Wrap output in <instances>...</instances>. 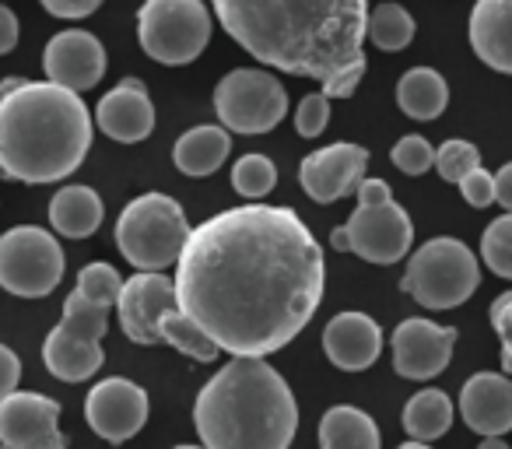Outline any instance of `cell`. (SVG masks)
Here are the masks:
<instances>
[{
	"instance_id": "1",
	"label": "cell",
	"mask_w": 512,
	"mask_h": 449,
	"mask_svg": "<svg viewBox=\"0 0 512 449\" xmlns=\"http://www.w3.org/2000/svg\"><path fill=\"white\" fill-rule=\"evenodd\" d=\"M327 260L292 207L242 204L190 229L176 302L232 358H267L316 316Z\"/></svg>"
},
{
	"instance_id": "2",
	"label": "cell",
	"mask_w": 512,
	"mask_h": 449,
	"mask_svg": "<svg viewBox=\"0 0 512 449\" xmlns=\"http://www.w3.org/2000/svg\"><path fill=\"white\" fill-rule=\"evenodd\" d=\"M221 29L264 67L351 99L365 74L369 0H211Z\"/></svg>"
},
{
	"instance_id": "3",
	"label": "cell",
	"mask_w": 512,
	"mask_h": 449,
	"mask_svg": "<svg viewBox=\"0 0 512 449\" xmlns=\"http://www.w3.org/2000/svg\"><path fill=\"white\" fill-rule=\"evenodd\" d=\"M95 123L78 92L53 81H0V179L57 183L92 151Z\"/></svg>"
},
{
	"instance_id": "4",
	"label": "cell",
	"mask_w": 512,
	"mask_h": 449,
	"mask_svg": "<svg viewBox=\"0 0 512 449\" xmlns=\"http://www.w3.org/2000/svg\"><path fill=\"white\" fill-rule=\"evenodd\" d=\"M193 425L204 449H288L299 432V404L264 358H232L197 393Z\"/></svg>"
},
{
	"instance_id": "5",
	"label": "cell",
	"mask_w": 512,
	"mask_h": 449,
	"mask_svg": "<svg viewBox=\"0 0 512 449\" xmlns=\"http://www.w3.org/2000/svg\"><path fill=\"white\" fill-rule=\"evenodd\" d=\"M190 239L183 207L165 193H141L116 221V246L134 271H165L179 264Z\"/></svg>"
},
{
	"instance_id": "6",
	"label": "cell",
	"mask_w": 512,
	"mask_h": 449,
	"mask_svg": "<svg viewBox=\"0 0 512 449\" xmlns=\"http://www.w3.org/2000/svg\"><path fill=\"white\" fill-rule=\"evenodd\" d=\"M481 285V267L477 257L453 236L428 239L411 253L400 288L418 302L421 309H456L470 299Z\"/></svg>"
},
{
	"instance_id": "7",
	"label": "cell",
	"mask_w": 512,
	"mask_h": 449,
	"mask_svg": "<svg viewBox=\"0 0 512 449\" xmlns=\"http://www.w3.org/2000/svg\"><path fill=\"white\" fill-rule=\"evenodd\" d=\"M109 330V309L71 292L64 302V320L46 334L43 365L60 383H85L102 369V337Z\"/></svg>"
},
{
	"instance_id": "8",
	"label": "cell",
	"mask_w": 512,
	"mask_h": 449,
	"mask_svg": "<svg viewBox=\"0 0 512 449\" xmlns=\"http://www.w3.org/2000/svg\"><path fill=\"white\" fill-rule=\"evenodd\" d=\"M137 39L158 64H193L211 43V11L204 0H144L137 11Z\"/></svg>"
},
{
	"instance_id": "9",
	"label": "cell",
	"mask_w": 512,
	"mask_h": 449,
	"mask_svg": "<svg viewBox=\"0 0 512 449\" xmlns=\"http://www.w3.org/2000/svg\"><path fill=\"white\" fill-rule=\"evenodd\" d=\"M64 250L39 225H18L0 236V288L18 299H46L64 281Z\"/></svg>"
},
{
	"instance_id": "10",
	"label": "cell",
	"mask_w": 512,
	"mask_h": 449,
	"mask_svg": "<svg viewBox=\"0 0 512 449\" xmlns=\"http://www.w3.org/2000/svg\"><path fill=\"white\" fill-rule=\"evenodd\" d=\"M214 113L228 134H271L288 116V92L274 74L235 67L214 88Z\"/></svg>"
},
{
	"instance_id": "11",
	"label": "cell",
	"mask_w": 512,
	"mask_h": 449,
	"mask_svg": "<svg viewBox=\"0 0 512 449\" xmlns=\"http://www.w3.org/2000/svg\"><path fill=\"white\" fill-rule=\"evenodd\" d=\"M334 250L358 253L369 264H397L411 253L414 243V225L411 214L397 204V200H383V204H358L351 218L330 236Z\"/></svg>"
},
{
	"instance_id": "12",
	"label": "cell",
	"mask_w": 512,
	"mask_h": 449,
	"mask_svg": "<svg viewBox=\"0 0 512 449\" xmlns=\"http://www.w3.org/2000/svg\"><path fill=\"white\" fill-rule=\"evenodd\" d=\"M0 446L8 449H67L60 432V404L46 393L15 390L0 400Z\"/></svg>"
},
{
	"instance_id": "13",
	"label": "cell",
	"mask_w": 512,
	"mask_h": 449,
	"mask_svg": "<svg viewBox=\"0 0 512 449\" xmlns=\"http://www.w3.org/2000/svg\"><path fill=\"white\" fill-rule=\"evenodd\" d=\"M148 411H151L148 393H144L134 379H123V376L102 379L85 397L88 428H92L99 439L113 442V446L134 439L144 428V421H148Z\"/></svg>"
},
{
	"instance_id": "14",
	"label": "cell",
	"mask_w": 512,
	"mask_h": 449,
	"mask_svg": "<svg viewBox=\"0 0 512 449\" xmlns=\"http://www.w3.org/2000/svg\"><path fill=\"white\" fill-rule=\"evenodd\" d=\"M120 327L134 344H158L162 320L179 309L176 278H165L162 271H134V278L123 281L120 292Z\"/></svg>"
},
{
	"instance_id": "15",
	"label": "cell",
	"mask_w": 512,
	"mask_h": 449,
	"mask_svg": "<svg viewBox=\"0 0 512 449\" xmlns=\"http://www.w3.org/2000/svg\"><path fill=\"white\" fill-rule=\"evenodd\" d=\"M365 169H369V151L362 144L337 141L302 158L299 186L316 204H334V200L358 190V183L365 179Z\"/></svg>"
},
{
	"instance_id": "16",
	"label": "cell",
	"mask_w": 512,
	"mask_h": 449,
	"mask_svg": "<svg viewBox=\"0 0 512 449\" xmlns=\"http://www.w3.org/2000/svg\"><path fill=\"white\" fill-rule=\"evenodd\" d=\"M393 344V369L404 379H435L446 372L449 358L456 348V330L439 327L432 320L411 316L390 337Z\"/></svg>"
},
{
	"instance_id": "17",
	"label": "cell",
	"mask_w": 512,
	"mask_h": 449,
	"mask_svg": "<svg viewBox=\"0 0 512 449\" xmlns=\"http://www.w3.org/2000/svg\"><path fill=\"white\" fill-rule=\"evenodd\" d=\"M43 71L46 81L64 85L71 92H88L106 74V50L102 43L85 29H67L46 43L43 50Z\"/></svg>"
},
{
	"instance_id": "18",
	"label": "cell",
	"mask_w": 512,
	"mask_h": 449,
	"mask_svg": "<svg viewBox=\"0 0 512 449\" xmlns=\"http://www.w3.org/2000/svg\"><path fill=\"white\" fill-rule=\"evenodd\" d=\"M95 123L106 137L120 144L148 141L155 130V106L141 78H123L116 88H109L95 106Z\"/></svg>"
},
{
	"instance_id": "19",
	"label": "cell",
	"mask_w": 512,
	"mask_h": 449,
	"mask_svg": "<svg viewBox=\"0 0 512 449\" xmlns=\"http://www.w3.org/2000/svg\"><path fill=\"white\" fill-rule=\"evenodd\" d=\"M460 418L481 439L512 432V379L505 372H474L460 390Z\"/></svg>"
},
{
	"instance_id": "20",
	"label": "cell",
	"mask_w": 512,
	"mask_h": 449,
	"mask_svg": "<svg viewBox=\"0 0 512 449\" xmlns=\"http://www.w3.org/2000/svg\"><path fill=\"white\" fill-rule=\"evenodd\" d=\"M323 351L344 372H365L383 355V330L365 313H337L323 327Z\"/></svg>"
},
{
	"instance_id": "21",
	"label": "cell",
	"mask_w": 512,
	"mask_h": 449,
	"mask_svg": "<svg viewBox=\"0 0 512 449\" xmlns=\"http://www.w3.org/2000/svg\"><path fill=\"white\" fill-rule=\"evenodd\" d=\"M470 46L498 74H512V0H477L470 11Z\"/></svg>"
},
{
	"instance_id": "22",
	"label": "cell",
	"mask_w": 512,
	"mask_h": 449,
	"mask_svg": "<svg viewBox=\"0 0 512 449\" xmlns=\"http://www.w3.org/2000/svg\"><path fill=\"white\" fill-rule=\"evenodd\" d=\"M102 218H106V207H102V197L92 186L71 183L53 193V200H50V225L57 236L88 239L99 232Z\"/></svg>"
},
{
	"instance_id": "23",
	"label": "cell",
	"mask_w": 512,
	"mask_h": 449,
	"mask_svg": "<svg viewBox=\"0 0 512 449\" xmlns=\"http://www.w3.org/2000/svg\"><path fill=\"white\" fill-rule=\"evenodd\" d=\"M228 151H232L228 130L204 123V127H193L179 137L176 148H172V162H176V169L186 172V176H211L214 169H221Z\"/></svg>"
},
{
	"instance_id": "24",
	"label": "cell",
	"mask_w": 512,
	"mask_h": 449,
	"mask_svg": "<svg viewBox=\"0 0 512 449\" xmlns=\"http://www.w3.org/2000/svg\"><path fill=\"white\" fill-rule=\"evenodd\" d=\"M397 106L411 120H439L449 106V85L432 67H411L397 81Z\"/></svg>"
},
{
	"instance_id": "25",
	"label": "cell",
	"mask_w": 512,
	"mask_h": 449,
	"mask_svg": "<svg viewBox=\"0 0 512 449\" xmlns=\"http://www.w3.org/2000/svg\"><path fill=\"white\" fill-rule=\"evenodd\" d=\"M379 428L362 407L337 404L320 418V449H379Z\"/></svg>"
},
{
	"instance_id": "26",
	"label": "cell",
	"mask_w": 512,
	"mask_h": 449,
	"mask_svg": "<svg viewBox=\"0 0 512 449\" xmlns=\"http://www.w3.org/2000/svg\"><path fill=\"white\" fill-rule=\"evenodd\" d=\"M453 425V400L442 390H421L404 404V432L414 442H435Z\"/></svg>"
},
{
	"instance_id": "27",
	"label": "cell",
	"mask_w": 512,
	"mask_h": 449,
	"mask_svg": "<svg viewBox=\"0 0 512 449\" xmlns=\"http://www.w3.org/2000/svg\"><path fill=\"white\" fill-rule=\"evenodd\" d=\"M158 341L172 344L179 355L193 358V362H214V358L221 355L218 344H214L211 337H207L204 330H200L197 323L183 313V309H172V313L165 316L162 327H158Z\"/></svg>"
},
{
	"instance_id": "28",
	"label": "cell",
	"mask_w": 512,
	"mask_h": 449,
	"mask_svg": "<svg viewBox=\"0 0 512 449\" xmlns=\"http://www.w3.org/2000/svg\"><path fill=\"white\" fill-rule=\"evenodd\" d=\"M414 39V18L400 4H379L369 11V43L379 46L383 53L407 50Z\"/></svg>"
},
{
	"instance_id": "29",
	"label": "cell",
	"mask_w": 512,
	"mask_h": 449,
	"mask_svg": "<svg viewBox=\"0 0 512 449\" xmlns=\"http://www.w3.org/2000/svg\"><path fill=\"white\" fill-rule=\"evenodd\" d=\"M232 186L239 197L260 204V197H267L278 186V165L267 155H256V151L253 155H242L232 169Z\"/></svg>"
},
{
	"instance_id": "30",
	"label": "cell",
	"mask_w": 512,
	"mask_h": 449,
	"mask_svg": "<svg viewBox=\"0 0 512 449\" xmlns=\"http://www.w3.org/2000/svg\"><path fill=\"white\" fill-rule=\"evenodd\" d=\"M481 260L488 264L491 274L512 281V214L505 211L495 218L481 236Z\"/></svg>"
},
{
	"instance_id": "31",
	"label": "cell",
	"mask_w": 512,
	"mask_h": 449,
	"mask_svg": "<svg viewBox=\"0 0 512 449\" xmlns=\"http://www.w3.org/2000/svg\"><path fill=\"white\" fill-rule=\"evenodd\" d=\"M123 281H127V278H120V274H116V267H109V264H102V260H95V264L81 267L78 288H74V292H81L88 302H95V306L113 309L116 302H120Z\"/></svg>"
},
{
	"instance_id": "32",
	"label": "cell",
	"mask_w": 512,
	"mask_h": 449,
	"mask_svg": "<svg viewBox=\"0 0 512 449\" xmlns=\"http://www.w3.org/2000/svg\"><path fill=\"white\" fill-rule=\"evenodd\" d=\"M474 169H481V151H477L470 141L453 137V141H446L442 148H435V172H439L446 183L460 186Z\"/></svg>"
},
{
	"instance_id": "33",
	"label": "cell",
	"mask_w": 512,
	"mask_h": 449,
	"mask_svg": "<svg viewBox=\"0 0 512 449\" xmlns=\"http://www.w3.org/2000/svg\"><path fill=\"white\" fill-rule=\"evenodd\" d=\"M390 158L400 172H407V176H421V172H428L435 165V148L421 134H407L393 144Z\"/></svg>"
},
{
	"instance_id": "34",
	"label": "cell",
	"mask_w": 512,
	"mask_h": 449,
	"mask_svg": "<svg viewBox=\"0 0 512 449\" xmlns=\"http://www.w3.org/2000/svg\"><path fill=\"white\" fill-rule=\"evenodd\" d=\"M330 123V99L323 92L302 95V102L295 106V130L302 137H320Z\"/></svg>"
},
{
	"instance_id": "35",
	"label": "cell",
	"mask_w": 512,
	"mask_h": 449,
	"mask_svg": "<svg viewBox=\"0 0 512 449\" xmlns=\"http://www.w3.org/2000/svg\"><path fill=\"white\" fill-rule=\"evenodd\" d=\"M491 330L502 341V372L512 376V292H502L491 302Z\"/></svg>"
},
{
	"instance_id": "36",
	"label": "cell",
	"mask_w": 512,
	"mask_h": 449,
	"mask_svg": "<svg viewBox=\"0 0 512 449\" xmlns=\"http://www.w3.org/2000/svg\"><path fill=\"white\" fill-rule=\"evenodd\" d=\"M460 193H463V200H467L470 207L495 204V176H491V172H484V169H474L460 183Z\"/></svg>"
},
{
	"instance_id": "37",
	"label": "cell",
	"mask_w": 512,
	"mask_h": 449,
	"mask_svg": "<svg viewBox=\"0 0 512 449\" xmlns=\"http://www.w3.org/2000/svg\"><path fill=\"white\" fill-rule=\"evenodd\" d=\"M43 8L50 11L53 18H64V22H74V18H88L102 8V0H43Z\"/></svg>"
},
{
	"instance_id": "38",
	"label": "cell",
	"mask_w": 512,
	"mask_h": 449,
	"mask_svg": "<svg viewBox=\"0 0 512 449\" xmlns=\"http://www.w3.org/2000/svg\"><path fill=\"white\" fill-rule=\"evenodd\" d=\"M18 379H22V362L8 344H0V400L18 390Z\"/></svg>"
},
{
	"instance_id": "39",
	"label": "cell",
	"mask_w": 512,
	"mask_h": 449,
	"mask_svg": "<svg viewBox=\"0 0 512 449\" xmlns=\"http://www.w3.org/2000/svg\"><path fill=\"white\" fill-rule=\"evenodd\" d=\"M355 197H358V204H383V200H393V190L386 179H362Z\"/></svg>"
},
{
	"instance_id": "40",
	"label": "cell",
	"mask_w": 512,
	"mask_h": 449,
	"mask_svg": "<svg viewBox=\"0 0 512 449\" xmlns=\"http://www.w3.org/2000/svg\"><path fill=\"white\" fill-rule=\"evenodd\" d=\"M18 46V18L8 4H0V57Z\"/></svg>"
},
{
	"instance_id": "41",
	"label": "cell",
	"mask_w": 512,
	"mask_h": 449,
	"mask_svg": "<svg viewBox=\"0 0 512 449\" xmlns=\"http://www.w3.org/2000/svg\"><path fill=\"white\" fill-rule=\"evenodd\" d=\"M495 204H502L512 214V162H505L495 172Z\"/></svg>"
},
{
	"instance_id": "42",
	"label": "cell",
	"mask_w": 512,
	"mask_h": 449,
	"mask_svg": "<svg viewBox=\"0 0 512 449\" xmlns=\"http://www.w3.org/2000/svg\"><path fill=\"white\" fill-rule=\"evenodd\" d=\"M477 449H512V446H505L502 435H488V439H481V446Z\"/></svg>"
},
{
	"instance_id": "43",
	"label": "cell",
	"mask_w": 512,
	"mask_h": 449,
	"mask_svg": "<svg viewBox=\"0 0 512 449\" xmlns=\"http://www.w3.org/2000/svg\"><path fill=\"white\" fill-rule=\"evenodd\" d=\"M397 449H432V442H414V439H407V442H400Z\"/></svg>"
},
{
	"instance_id": "44",
	"label": "cell",
	"mask_w": 512,
	"mask_h": 449,
	"mask_svg": "<svg viewBox=\"0 0 512 449\" xmlns=\"http://www.w3.org/2000/svg\"><path fill=\"white\" fill-rule=\"evenodd\" d=\"M176 449H204V446H176Z\"/></svg>"
},
{
	"instance_id": "45",
	"label": "cell",
	"mask_w": 512,
	"mask_h": 449,
	"mask_svg": "<svg viewBox=\"0 0 512 449\" xmlns=\"http://www.w3.org/2000/svg\"><path fill=\"white\" fill-rule=\"evenodd\" d=\"M0 449H8V446H0Z\"/></svg>"
}]
</instances>
